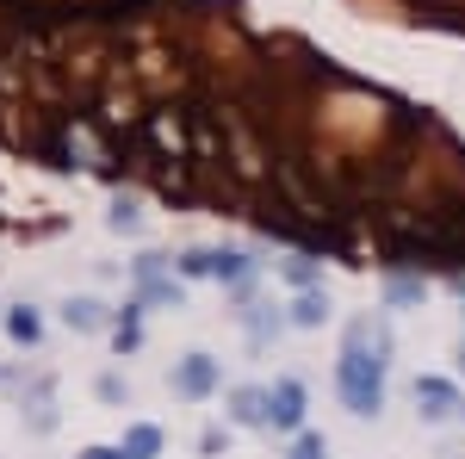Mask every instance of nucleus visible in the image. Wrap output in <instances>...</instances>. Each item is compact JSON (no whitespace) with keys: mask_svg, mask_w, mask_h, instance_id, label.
Segmentation results:
<instances>
[{"mask_svg":"<svg viewBox=\"0 0 465 459\" xmlns=\"http://www.w3.org/2000/svg\"><path fill=\"white\" fill-rule=\"evenodd\" d=\"M217 379H223V366H217L212 354H186V360H174V391L186 397V404H205L217 391Z\"/></svg>","mask_w":465,"mask_h":459,"instance_id":"obj_1","label":"nucleus"},{"mask_svg":"<svg viewBox=\"0 0 465 459\" xmlns=\"http://www.w3.org/2000/svg\"><path fill=\"white\" fill-rule=\"evenodd\" d=\"M465 397H460V385L453 379H440V373H422L416 379V410H422V423H440V416H453Z\"/></svg>","mask_w":465,"mask_h":459,"instance_id":"obj_2","label":"nucleus"},{"mask_svg":"<svg viewBox=\"0 0 465 459\" xmlns=\"http://www.w3.org/2000/svg\"><path fill=\"white\" fill-rule=\"evenodd\" d=\"M230 423L236 428H273V391L267 385H236L230 391Z\"/></svg>","mask_w":465,"mask_h":459,"instance_id":"obj_3","label":"nucleus"},{"mask_svg":"<svg viewBox=\"0 0 465 459\" xmlns=\"http://www.w3.org/2000/svg\"><path fill=\"white\" fill-rule=\"evenodd\" d=\"M273 428H280V434H298V428H304V385H298V379H273Z\"/></svg>","mask_w":465,"mask_h":459,"instance_id":"obj_4","label":"nucleus"},{"mask_svg":"<svg viewBox=\"0 0 465 459\" xmlns=\"http://www.w3.org/2000/svg\"><path fill=\"white\" fill-rule=\"evenodd\" d=\"M212 280H217V285H230V292H242V298H249L254 261H249V254H236V248H212Z\"/></svg>","mask_w":465,"mask_h":459,"instance_id":"obj_5","label":"nucleus"},{"mask_svg":"<svg viewBox=\"0 0 465 459\" xmlns=\"http://www.w3.org/2000/svg\"><path fill=\"white\" fill-rule=\"evenodd\" d=\"M236 323L249 329V342H254V348H267V342H273V335L286 329V317H280L273 304H242V311H236Z\"/></svg>","mask_w":465,"mask_h":459,"instance_id":"obj_6","label":"nucleus"},{"mask_svg":"<svg viewBox=\"0 0 465 459\" xmlns=\"http://www.w3.org/2000/svg\"><path fill=\"white\" fill-rule=\"evenodd\" d=\"M63 323L74 335H94V329H106V304L100 298H63Z\"/></svg>","mask_w":465,"mask_h":459,"instance_id":"obj_7","label":"nucleus"},{"mask_svg":"<svg viewBox=\"0 0 465 459\" xmlns=\"http://www.w3.org/2000/svg\"><path fill=\"white\" fill-rule=\"evenodd\" d=\"M286 323L292 329H322V323H329V292H298Z\"/></svg>","mask_w":465,"mask_h":459,"instance_id":"obj_8","label":"nucleus"},{"mask_svg":"<svg viewBox=\"0 0 465 459\" xmlns=\"http://www.w3.org/2000/svg\"><path fill=\"white\" fill-rule=\"evenodd\" d=\"M6 335H13L19 348H37V342H44V323H37L32 304H13V311H6Z\"/></svg>","mask_w":465,"mask_h":459,"instance_id":"obj_9","label":"nucleus"},{"mask_svg":"<svg viewBox=\"0 0 465 459\" xmlns=\"http://www.w3.org/2000/svg\"><path fill=\"white\" fill-rule=\"evenodd\" d=\"M118 447H124V459H155V454H162V428H155V423L124 428V441H118Z\"/></svg>","mask_w":465,"mask_h":459,"instance_id":"obj_10","label":"nucleus"},{"mask_svg":"<svg viewBox=\"0 0 465 459\" xmlns=\"http://www.w3.org/2000/svg\"><path fill=\"white\" fill-rule=\"evenodd\" d=\"M280 280H286L292 292H317L322 267H317V261H311V254H292V261H280Z\"/></svg>","mask_w":465,"mask_h":459,"instance_id":"obj_11","label":"nucleus"},{"mask_svg":"<svg viewBox=\"0 0 465 459\" xmlns=\"http://www.w3.org/2000/svg\"><path fill=\"white\" fill-rule=\"evenodd\" d=\"M422 292H429V285L416 280V274H391V280H385V304H391V311H410V304H422Z\"/></svg>","mask_w":465,"mask_h":459,"instance_id":"obj_12","label":"nucleus"},{"mask_svg":"<svg viewBox=\"0 0 465 459\" xmlns=\"http://www.w3.org/2000/svg\"><path fill=\"white\" fill-rule=\"evenodd\" d=\"M137 317H143V304H124V311H118V323H112V342H118V354H137V348H143V329H137Z\"/></svg>","mask_w":465,"mask_h":459,"instance_id":"obj_13","label":"nucleus"},{"mask_svg":"<svg viewBox=\"0 0 465 459\" xmlns=\"http://www.w3.org/2000/svg\"><path fill=\"white\" fill-rule=\"evenodd\" d=\"M174 274H180V280H212V248H180Z\"/></svg>","mask_w":465,"mask_h":459,"instance_id":"obj_14","label":"nucleus"},{"mask_svg":"<svg viewBox=\"0 0 465 459\" xmlns=\"http://www.w3.org/2000/svg\"><path fill=\"white\" fill-rule=\"evenodd\" d=\"M292 459H329V441H322L317 428H298L292 434Z\"/></svg>","mask_w":465,"mask_h":459,"instance_id":"obj_15","label":"nucleus"},{"mask_svg":"<svg viewBox=\"0 0 465 459\" xmlns=\"http://www.w3.org/2000/svg\"><path fill=\"white\" fill-rule=\"evenodd\" d=\"M106 224H112V230H118V236H124V230H137V224H143V217H137V199H112Z\"/></svg>","mask_w":465,"mask_h":459,"instance_id":"obj_16","label":"nucleus"},{"mask_svg":"<svg viewBox=\"0 0 465 459\" xmlns=\"http://www.w3.org/2000/svg\"><path fill=\"white\" fill-rule=\"evenodd\" d=\"M143 298H149V304H180V285L155 274V280H143Z\"/></svg>","mask_w":465,"mask_h":459,"instance_id":"obj_17","label":"nucleus"},{"mask_svg":"<svg viewBox=\"0 0 465 459\" xmlns=\"http://www.w3.org/2000/svg\"><path fill=\"white\" fill-rule=\"evenodd\" d=\"M100 404H124V397H131V385H124V379H118V373H106V379H100Z\"/></svg>","mask_w":465,"mask_h":459,"instance_id":"obj_18","label":"nucleus"},{"mask_svg":"<svg viewBox=\"0 0 465 459\" xmlns=\"http://www.w3.org/2000/svg\"><path fill=\"white\" fill-rule=\"evenodd\" d=\"M199 454H223V428H205L199 434Z\"/></svg>","mask_w":465,"mask_h":459,"instance_id":"obj_19","label":"nucleus"},{"mask_svg":"<svg viewBox=\"0 0 465 459\" xmlns=\"http://www.w3.org/2000/svg\"><path fill=\"white\" fill-rule=\"evenodd\" d=\"M81 459H124V447H87Z\"/></svg>","mask_w":465,"mask_h":459,"instance_id":"obj_20","label":"nucleus"},{"mask_svg":"<svg viewBox=\"0 0 465 459\" xmlns=\"http://www.w3.org/2000/svg\"><path fill=\"white\" fill-rule=\"evenodd\" d=\"M460 366H465V342H460Z\"/></svg>","mask_w":465,"mask_h":459,"instance_id":"obj_21","label":"nucleus"},{"mask_svg":"<svg viewBox=\"0 0 465 459\" xmlns=\"http://www.w3.org/2000/svg\"><path fill=\"white\" fill-rule=\"evenodd\" d=\"M0 323H6V317H0Z\"/></svg>","mask_w":465,"mask_h":459,"instance_id":"obj_22","label":"nucleus"}]
</instances>
